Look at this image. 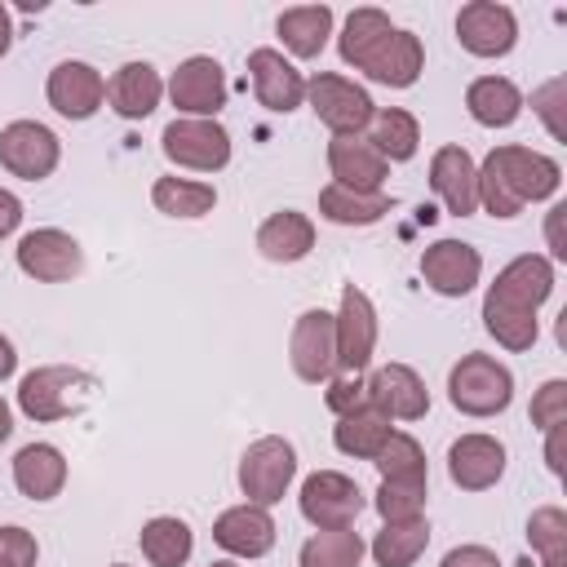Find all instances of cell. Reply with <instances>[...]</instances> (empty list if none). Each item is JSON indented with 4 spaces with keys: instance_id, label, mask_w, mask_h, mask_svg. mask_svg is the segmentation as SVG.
Masks as SVG:
<instances>
[{
    "instance_id": "6da1fadb",
    "label": "cell",
    "mask_w": 567,
    "mask_h": 567,
    "mask_svg": "<svg viewBox=\"0 0 567 567\" xmlns=\"http://www.w3.org/2000/svg\"><path fill=\"white\" fill-rule=\"evenodd\" d=\"M554 292V261L540 252H518L514 261H505L483 297V328L487 337H496V346L505 350H532L540 337V319L536 310L549 301Z\"/></svg>"
},
{
    "instance_id": "7a4b0ae2",
    "label": "cell",
    "mask_w": 567,
    "mask_h": 567,
    "mask_svg": "<svg viewBox=\"0 0 567 567\" xmlns=\"http://www.w3.org/2000/svg\"><path fill=\"white\" fill-rule=\"evenodd\" d=\"M563 168L558 159L532 151V146H492L487 159L478 164V204L492 217H518L527 204H540L558 195Z\"/></svg>"
},
{
    "instance_id": "3957f363",
    "label": "cell",
    "mask_w": 567,
    "mask_h": 567,
    "mask_svg": "<svg viewBox=\"0 0 567 567\" xmlns=\"http://www.w3.org/2000/svg\"><path fill=\"white\" fill-rule=\"evenodd\" d=\"M97 394V377L84 368H66V363H44L31 368L18 381V408L31 421H66L75 412H84Z\"/></svg>"
},
{
    "instance_id": "277c9868",
    "label": "cell",
    "mask_w": 567,
    "mask_h": 567,
    "mask_svg": "<svg viewBox=\"0 0 567 567\" xmlns=\"http://www.w3.org/2000/svg\"><path fill=\"white\" fill-rule=\"evenodd\" d=\"M447 399L465 416H501L514 399V372L492 354H461L447 372Z\"/></svg>"
},
{
    "instance_id": "5b68a950",
    "label": "cell",
    "mask_w": 567,
    "mask_h": 567,
    "mask_svg": "<svg viewBox=\"0 0 567 567\" xmlns=\"http://www.w3.org/2000/svg\"><path fill=\"white\" fill-rule=\"evenodd\" d=\"M306 97H310V111L319 115V124L332 128V137H359L377 115L372 93L359 89L354 80L337 75V71L310 75L306 80Z\"/></svg>"
},
{
    "instance_id": "8992f818",
    "label": "cell",
    "mask_w": 567,
    "mask_h": 567,
    "mask_svg": "<svg viewBox=\"0 0 567 567\" xmlns=\"http://www.w3.org/2000/svg\"><path fill=\"white\" fill-rule=\"evenodd\" d=\"M297 478V447L279 434H266L257 443L244 447L239 456V492L248 496V505H275L284 501V492Z\"/></svg>"
},
{
    "instance_id": "52a82bcc",
    "label": "cell",
    "mask_w": 567,
    "mask_h": 567,
    "mask_svg": "<svg viewBox=\"0 0 567 567\" xmlns=\"http://www.w3.org/2000/svg\"><path fill=\"white\" fill-rule=\"evenodd\" d=\"M297 505H301V518L315 527V532H332V527H354V518L363 514V487L341 474V470H315L301 478V492H297Z\"/></svg>"
},
{
    "instance_id": "ba28073f",
    "label": "cell",
    "mask_w": 567,
    "mask_h": 567,
    "mask_svg": "<svg viewBox=\"0 0 567 567\" xmlns=\"http://www.w3.org/2000/svg\"><path fill=\"white\" fill-rule=\"evenodd\" d=\"M159 151H164L168 164H177V168H190V173H221V168L230 164V133H226L217 120L177 115L173 124H164Z\"/></svg>"
},
{
    "instance_id": "9c48e42d",
    "label": "cell",
    "mask_w": 567,
    "mask_h": 567,
    "mask_svg": "<svg viewBox=\"0 0 567 567\" xmlns=\"http://www.w3.org/2000/svg\"><path fill=\"white\" fill-rule=\"evenodd\" d=\"M62 159V142L40 120H13L0 128V168L22 182H44Z\"/></svg>"
},
{
    "instance_id": "30bf717a",
    "label": "cell",
    "mask_w": 567,
    "mask_h": 567,
    "mask_svg": "<svg viewBox=\"0 0 567 567\" xmlns=\"http://www.w3.org/2000/svg\"><path fill=\"white\" fill-rule=\"evenodd\" d=\"M18 270L35 284H66L84 270V248L75 235L58 226H40L18 239Z\"/></svg>"
},
{
    "instance_id": "8fae6325",
    "label": "cell",
    "mask_w": 567,
    "mask_h": 567,
    "mask_svg": "<svg viewBox=\"0 0 567 567\" xmlns=\"http://www.w3.org/2000/svg\"><path fill=\"white\" fill-rule=\"evenodd\" d=\"M337 328V372H363L377 350V306L363 288H341V310L332 315Z\"/></svg>"
},
{
    "instance_id": "7c38bea8",
    "label": "cell",
    "mask_w": 567,
    "mask_h": 567,
    "mask_svg": "<svg viewBox=\"0 0 567 567\" xmlns=\"http://www.w3.org/2000/svg\"><path fill=\"white\" fill-rule=\"evenodd\" d=\"M164 89H168L173 106L190 120H217V111L226 106V71L217 58H204V53L177 62V71L168 75Z\"/></svg>"
},
{
    "instance_id": "4fadbf2b",
    "label": "cell",
    "mask_w": 567,
    "mask_h": 567,
    "mask_svg": "<svg viewBox=\"0 0 567 567\" xmlns=\"http://www.w3.org/2000/svg\"><path fill=\"white\" fill-rule=\"evenodd\" d=\"M456 40L474 58H505L518 44V18L509 4L496 0H470L456 13Z\"/></svg>"
},
{
    "instance_id": "5bb4252c",
    "label": "cell",
    "mask_w": 567,
    "mask_h": 567,
    "mask_svg": "<svg viewBox=\"0 0 567 567\" xmlns=\"http://www.w3.org/2000/svg\"><path fill=\"white\" fill-rule=\"evenodd\" d=\"M288 363L301 381L319 385L337 372V328L328 310H301L288 337Z\"/></svg>"
},
{
    "instance_id": "9a60e30c",
    "label": "cell",
    "mask_w": 567,
    "mask_h": 567,
    "mask_svg": "<svg viewBox=\"0 0 567 567\" xmlns=\"http://www.w3.org/2000/svg\"><path fill=\"white\" fill-rule=\"evenodd\" d=\"M44 97L49 106L62 115V120H89L97 115V106L106 102V80L93 62H80V58H66L49 71L44 80Z\"/></svg>"
},
{
    "instance_id": "2e32d148",
    "label": "cell",
    "mask_w": 567,
    "mask_h": 567,
    "mask_svg": "<svg viewBox=\"0 0 567 567\" xmlns=\"http://www.w3.org/2000/svg\"><path fill=\"white\" fill-rule=\"evenodd\" d=\"M368 385V408H377L390 421H421L430 412V390L408 363H381L377 372L363 377Z\"/></svg>"
},
{
    "instance_id": "e0dca14e",
    "label": "cell",
    "mask_w": 567,
    "mask_h": 567,
    "mask_svg": "<svg viewBox=\"0 0 567 567\" xmlns=\"http://www.w3.org/2000/svg\"><path fill=\"white\" fill-rule=\"evenodd\" d=\"M478 275H483V257L465 239H434L421 252V279L439 297H465V292H474Z\"/></svg>"
},
{
    "instance_id": "ac0fdd59",
    "label": "cell",
    "mask_w": 567,
    "mask_h": 567,
    "mask_svg": "<svg viewBox=\"0 0 567 567\" xmlns=\"http://www.w3.org/2000/svg\"><path fill=\"white\" fill-rule=\"evenodd\" d=\"M430 186L443 199V208L452 217H470L478 208V164L465 146L447 142L430 155Z\"/></svg>"
},
{
    "instance_id": "d6986e66",
    "label": "cell",
    "mask_w": 567,
    "mask_h": 567,
    "mask_svg": "<svg viewBox=\"0 0 567 567\" xmlns=\"http://www.w3.org/2000/svg\"><path fill=\"white\" fill-rule=\"evenodd\" d=\"M275 536H279V527H275L266 505L244 501V505H230L213 518V540L235 558H266L275 549Z\"/></svg>"
},
{
    "instance_id": "ffe728a7",
    "label": "cell",
    "mask_w": 567,
    "mask_h": 567,
    "mask_svg": "<svg viewBox=\"0 0 567 567\" xmlns=\"http://www.w3.org/2000/svg\"><path fill=\"white\" fill-rule=\"evenodd\" d=\"M248 75H252L257 102L275 115H288L306 102V75L279 49H252L248 53Z\"/></svg>"
},
{
    "instance_id": "44dd1931",
    "label": "cell",
    "mask_w": 567,
    "mask_h": 567,
    "mask_svg": "<svg viewBox=\"0 0 567 567\" xmlns=\"http://www.w3.org/2000/svg\"><path fill=\"white\" fill-rule=\"evenodd\" d=\"M505 474V443L492 434H461L447 447V478L461 492H487Z\"/></svg>"
},
{
    "instance_id": "7402d4cb",
    "label": "cell",
    "mask_w": 567,
    "mask_h": 567,
    "mask_svg": "<svg viewBox=\"0 0 567 567\" xmlns=\"http://www.w3.org/2000/svg\"><path fill=\"white\" fill-rule=\"evenodd\" d=\"M359 71H363L372 84H385V89H412V84L421 80V71H425L421 35L394 27V31L368 53V62H363Z\"/></svg>"
},
{
    "instance_id": "603a6c76",
    "label": "cell",
    "mask_w": 567,
    "mask_h": 567,
    "mask_svg": "<svg viewBox=\"0 0 567 567\" xmlns=\"http://www.w3.org/2000/svg\"><path fill=\"white\" fill-rule=\"evenodd\" d=\"M328 173L337 186L350 190H381L390 177V164L381 159V151L359 133V137H332L328 142Z\"/></svg>"
},
{
    "instance_id": "cb8c5ba5",
    "label": "cell",
    "mask_w": 567,
    "mask_h": 567,
    "mask_svg": "<svg viewBox=\"0 0 567 567\" xmlns=\"http://www.w3.org/2000/svg\"><path fill=\"white\" fill-rule=\"evenodd\" d=\"M164 97V80L151 62H124L106 80V102L120 120H146Z\"/></svg>"
},
{
    "instance_id": "d4e9b609",
    "label": "cell",
    "mask_w": 567,
    "mask_h": 567,
    "mask_svg": "<svg viewBox=\"0 0 567 567\" xmlns=\"http://www.w3.org/2000/svg\"><path fill=\"white\" fill-rule=\"evenodd\" d=\"M310 248H315V221L297 208H279L257 226V252L275 266H292L310 257Z\"/></svg>"
},
{
    "instance_id": "484cf974",
    "label": "cell",
    "mask_w": 567,
    "mask_h": 567,
    "mask_svg": "<svg viewBox=\"0 0 567 567\" xmlns=\"http://www.w3.org/2000/svg\"><path fill=\"white\" fill-rule=\"evenodd\" d=\"M13 487L27 501H53L66 487V456L53 443H27L13 456Z\"/></svg>"
},
{
    "instance_id": "4316f807",
    "label": "cell",
    "mask_w": 567,
    "mask_h": 567,
    "mask_svg": "<svg viewBox=\"0 0 567 567\" xmlns=\"http://www.w3.org/2000/svg\"><path fill=\"white\" fill-rule=\"evenodd\" d=\"M465 111H470V120L483 124V128H509V124L523 115V93H518V84L505 80V75H478V80H470V89H465Z\"/></svg>"
},
{
    "instance_id": "83f0119b",
    "label": "cell",
    "mask_w": 567,
    "mask_h": 567,
    "mask_svg": "<svg viewBox=\"0 0 567 567\" xmlns=\"http://www.w3.org/2000/svg\"><path fill=\"white\" fill-rule=\"evenodd\" d=\"M394 208V199L385 190H350L328 182L319 190V217H328L332 226H372Z\"/></svg>"
},
{
    "instance_id": "f1b7e54d",
    "label": "cell",
    "mask_w": 567,
    "mask_h": 567,
    "mask_svg": "<svg viewBox=\"0 0 567 567\" xmlns=\"http://www.w3.org/2000/svg\"><path fill=\"white\" fill-rule=\"evenodd\" d=\"M137 545L151 567H186V558L195 554V532L177 514H155L142 523Z\"/></svg>"
},
{
    "instance_id": "f546056e",
    "label": "cell",
    "mask_w": 567,
    "mask_h": 567,
    "mask_svg": "<svg viewBox=\"0 0 567 567\" xmlns=\"http://www.w3.org/2000/svg\"><path fill=\"white\" fill-rule=\"evenodd\" d=\"M284 49L292 58H319L328 35H332V9L328 4H297V9H284L279 22H275Z\"/></svg>"
},
{
    "instance_id": "4dcf8cb0",
    "label": "cell",
    "mask_w": 567,
    "mask_h": 567,
    "mask_svg": "<svg viewBox=\"0 0 567 567\" xmlns=\"http://www.w3.org/2000/svg\"><path fill=\"white\" fill-rule=\"evenodd\" d=\"M368 142L381 151L385 164H408L421 151V124L403 106H377V115L368 124Z\"/></svg>"
},
{
    "instance_id": "1f68e13d",
    "label": "cell",
    "mask_w": 567,
    "mask_h": 567,
    "mask_svg": "<svg viewBox=\"0 0 567 567\" xmlns=\"http://www.w3.org/2000/svg\"><path fill=\"white\" fill-rule=\"evenodd\" d=\"M394 434V425H390V416H381L377 408H359V412H346V416H337V425H332V443H337V452H346V456H354V461H372L381 447H385V439Z\"/></svg>"
},
{
    "instance_id": "d6a6232c",
    "label": "cell",
    "mask_w": 567,
    "mask_h": 567,
    "mask_svg": "<svg viewBox=\"0 0 567 567\" xmlns=\"http://www.w3.org/2000/svg\"><path fill=\"white\" fill-rule=\"evenodd\" d=\"M151 204L164 217L195 221V217H208L217 208V190H213V182H195V177H155Z\"/></svg>"
},
{
    "instance_id": "836d02e7",
    "label": "cell",
    "mask_w": 567,
    "mask_h": 567,
    "mask_svg": "<svg viewBox=\"0 0 567 567\" xmlns=\"http://www.w3.org/2000/svg\"><path fill=\"white\" fill-rule=\"evenodd\" d=\"M425 545H430V523L425 518H416V523H385L372 536L368 554L377 558V567H412L425 554Z\"/></svg>"
},
{
    "instance_id": "e575fe53",
    "label": "cell",
    "mask_w": 567,
    "mask_h": 567,
    "mask_svg": "<svg viewBox=\"0 0 567 567\" xmlns=\"http://www.w3.org/2000/svg\"><path fill=\"white\" fill-rule=\"evenodd\" d=\"M390 31H394L390 13H381V9H354V13L346 18L341 35H337V53H341V62L359 71V66L368 62V53H372Z\"/></svg>"
},
{
    "instance_id": "d590c367",
    "label": "cell",
    "mask_w": 567,
    "mask_h": 567,
    "mask_svg": "<svg viewBox=\"0 0 567 567\" xmlns=\"http://www.w3.org/2000/svg\"><path fill=\"white\" fill-rule=\"evenodd\" d=\"M363 554H368V545L354 527H332V532H315L301 545L297 567H359Z\"/></svg>"
},
{
    "instance_id": "8d00e7d4",
    "label": "cell",
    "mask_w": 567,
    "mask_h": 567,
    "mask_svg": "<svg viewBox=\"0 0 567 567\" xmlns=\"http://www.w3.org/2000/svg\"><path fill=\"white\" fill-rule=\"evenodd\" d=\"M372 465L381 470V483H416V478H430V474H425V452H421V443H416L412 434H403V430H394V434L385 439V447L372 456Z\"/></svg>"
},
{
    "instance_id": "74e56055",
    "label": "cell",
    "mask_w": 567,
    "mask_h": 567,
    "mask_svg": "<svg viewBox=\"0 0 567 567\" xmlns=\"http://www.w3.org/2000/svg\"><path fill=\"white\" fill-rule=\"evenodd\" d=\"M527 540H532L540 567H567V514L558 505H540L527 518Z\"/></svg>"
},
{
    "instance_id": "f35d334b",
    "label": "cell",
    "mask_w": 567,
    "mask_h": 567,
    "mask_svg": "<svg viewBox=\"0 0 567 567\" xmlns=\"http://www.w3.org/2000/svg\"><path fill=\"white\" fill-rule=\"evenodd\" d=\"M425 496H430V478L416 483H381L372 496V509L381 514V523H416L425 514Z\"/></svg>"
},
{
    "instance_id": "ab89813d",
    "label": "cell",
    "mask_w": 567,
    "mask_h": 567,
    "mask_svg": "<svg viewBox=\"0 0 567 567\" xmlns=\"http://www.w3.org/2000/svg\"><path fill=\"white\" fill-rule=\"evenodd\" d=\"M532 425L536 430H558V425H567V381L563 377H554V381H545L536 394H532Z\"/></svg>"
},
{
    "instance_id": "60d3db41",
    "label": "cell",
    "mask_w": 567,
    "mask_h": 567,
    "mask_svg": "<svg viewBox=\"0 0 567 567\" xmlns=\"http://www.w3.org/2000/svg\"><path fill=\"white\" fill-rule=\"evenodd\" d=\"M323 403L332 416H346V412H359L368 403V385H363V372H332L323 381Z\"/></svg>"
},
{
    "instance_id": "b9f144b4",
    "label": "cell",
    "mask_w": 567,
    "mask_h": 567,
    "mask_svg": "<svg viewBox=\"0 0 567 567\" xmlns=\"http://www.w3.org/2000/svg\"><path fill=\"white\" fill-rule=\"evenodd\" d=\"M35 558H40V545L27 527L18 523L0 527V567H35Z\"/></svg>"
},
{
    "instance_id": "7bdbcfd3",
    "label": "cell",
    "mask_w": 567,
    "mask_h": 567,
    "mask_svg": "<svg viewBox=\"0 0 567 567\" xmlns=\"http://www.w3.org/2000/svg\"><path fill=\"white\" fill-rule=\"evenodd\" d=\"M439 567H501V558L487 545H456L439 558Z\"/></svg>"
},
{
    "instance_id": "ee69618b",
    "label": "cell",
    "mask_w": 567,
    "mask_h": 567,
    "mask_svg": "<svg viewBox=\"0 0 567 567\" xmlns=\"http://www.w3.org/2000/svg\"><path fill=\"white\" fill-rule=\"evenodd\" d=\"M18 226H22V199L0 186V239H9Z\"/></svg>"
},
{
    "instance_id": "f6af8a7d",
    "label": "cell",
    "mask_w": 567,
    "mask_h": 567,
    "mask_svg": "<svg viewBox=\"0 0 567 567\" xmlns=\"http://www.w3.org/2000/svg\"><path fill=\"white\" fill-rule=\"evenodd\" d=\"M558 456H563V425L549 430V443H545V461H549L554 474H563V461H558Z\"/></svg>"
},
{
    "instance_id": "bcb514c9",
    "label": "cell",
    "mask_w": 567,
    "mask_h": 567,
    "mask_svg": "<svg viewBox=\"0 0 567 567\" xmlns=\"http://www.w3.org/2000/svg\"><path fill=\"white\" fill-rule=\"evenodd\" d=\"M13 368H18V350H13V341L0 332V381L13 377Z\"/></svg>"
},
{
    "instance_id": "7dc6e473",
    "label": "cell",
    "mask_w": 567,
    "mask_h": 567,
    "mask_svg": "<svg viewBox=\"0 0 567 567\" xmlns=\"http://www.w3.org/2000/svg\"><path fill=\"white\" fill-rule=\"evenodd\" d=\"M13 49V22H9V9L0 4V58Z\"/></svg>"
},
{
    "instance_id": "c3c4849f",
    "label": "cell",
    "mask_w": 567,
    "mask_h": 567,
    "mask_svg": "<svg viewBox=\"0 0 567 567\" xmlns=\"http://www.w3.org/2000/svg\"><path fill=\"white\" fill-rule=\"evenodd\" d=\"M9 434H13V412H9V403L0 399V443H9Z\"/></svg>"
},
{
    "instance_id": "681fc988",
    "label": "cell",
    "mask_w": 567,
    "mask_h": 567,
    "mask_svg": "<svg viewBox=\"0 0 567 567\" xmlns=\"http://www.w3.org/2000/svg\"><path fill=\"white\" fill-rule=\"evenodd\" d=\"M208 567H235V563H226V558H221V563H208Z\"/></svg>"
},
{
    "instance_id": "f907efd6",
    "label": "cell",
    "mask_w": 567,
    "mask_h": 567,
    "mask_svg": "<svg viewBox=\"0 0 567 567\" xmlns=\"http://www.w3.org/2000/svg\"><path fill=\"white\" fill-rule=\"evenodd\" d=\"M111 567H128V563H111Z\"/></svg>"
}]
</instances>
